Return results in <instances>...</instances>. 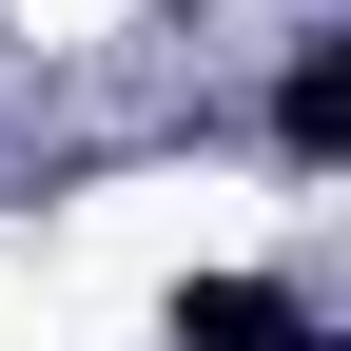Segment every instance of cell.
I'll return each instance as SVG.
<instances>
[{
    "label": "cell",
    "instance_id": "1",
    "mask_svg": "<svg viewBox=\"0 0 351 351\" xmlns=\"http://www.w3.org/2000/svg\"><path fill=\"white\" fill-rule=\"evenodd\" d=\"M274 156H293V176L351 156V39H293V78H274Z\"/></svg>",
    "mask_w": 351,
    "mask_h": 351
},
{
    "label": "cell",
    "instance_id": "2",
    "mask_svg": "<svg viewBox=\"0 0 351 351\" xmlns=\"http://www.w3.org/2000/svg\"><path fill=\"white\" fill-rule=\"evenodd\" d=\"M195 351H332L313 332V293H274V274H195V313H176Z\"/></svg>",
    "mask_w": 351,
    "mask_h": 351
}]
</instances>
